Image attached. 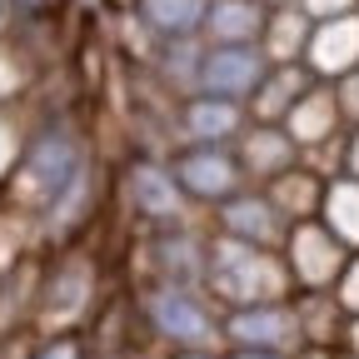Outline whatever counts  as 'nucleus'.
<instances>
[{"label": "nucleus", "mask_w": 359, "mask_h": 359, "mask_svg": "<svg viewBox=\"0 0 359 359\" xmlns=\"http://www.w3.org/2000/svg\"><path fill=\"white\" fill-rule=\"evenodd\" d=\"M85 155H80V140L70 135V125L60 120H45L30 140L20 145V160L11 170V205L15 210H50L65 190L70 180L80 175Z\"/></svg>", "instance_id": "1"}, {"label": "nucleus", "mask_w": 359, "mask_h": 359, "mask_svg": "<svg viewBox=\"0 0 359 359\" xmlns=\"http://www.w3.org/2000/svg\"><path fill=\"white\" fill-rule=\"evenodd\" d=\"M205 280L230 304H264V299H280L290 290V269L275 250L240 245L230 235H219L215 245H205Z\"/></svg>", "instance_id": "2"}, {"label": "nucleus", "mask_w": 359, "mask_h": 359, "mask_svg": "<svg viewBox=\"0 0 359 359\" xmlns=\"http://www.w3.org/2000/svg\"><path fill=\"white\" fill-rule=\"evenodd\" d=\"M269 60L259 45H205L200 70H195V95H219V100H250L255 85L264 80Z\"/></svg>", "instance_id": "3"}, {"label": "nucleus", "mask_w": 359, "mask_h": 359, "mask_svg": "<svg viewBox=\"0 0 359 359\" xmlns=\"http://www.w3.org/2000/svg\"><path fill=\"white\" fill-rule=\"evenodd\" d=\"M349 250L325 230L320 219H294L285 230V269L290 280H299L304 290H330L339 280Z\"/></svg>", "instance_id": "4"}, {"label": "nucleus", "mask_w": 359, "mask_h": 359, "mask_svg": "<svg viewBox=\"0 0 359 359\" xmlns=\"http://www.w3.org/2000/svg\"><path fill=\"white\" fill-rule=\"evenodd\" d=\"M175 180L185 190V200H200V205H219L235 190H245V175L230 145H190L175 160Z\"/></svg>", "instance_id": "5"}, {"label": "nucleus", "mask_w": 359, "mask_h": 359, "mask_svg": "<svg viewBox=\"0 0 359 359\" xmlns=\"http://www.w3.org/2000/svg\"><path fill=\"white\" fill-rule=\"evenodd\" d=\"M145 314H150V325L165 339H175V344H205L215 334V314L205 309V299L190 285L160 280V290L145 294Z\"/></svg>", "instance_id": "6"}, {"label": "nucleus", "mask_w": 359, "mask_h": 359, "mask_svg": "<svg viewBox=\"0 0 359 359\" xmlns=\"http://www.w3.org/2000/svg\"><path fill=\"white\" fill-rule=\"evenodd\" d=\"M299 60H304V70L314 80H339V75L359 70V11L314 20Z\"/></svg>", "instance_id": "7"}, {"label": "nucleus", "mask_w": 359, "mask_h": 359, "mask_svg": "<svg viewBox=\"0 0 359 359\" xmlns=\"http://www.w3.org/2000/svg\"><path fill=\"white\" fill-rule=\"evenodd\" d=\"M215 219H219V235H230L240 245H259V250L285 245V230H290V219L269 205L264 190H235L230 200L215 205Z\"/></svg>", "instance_id": "8"}, {"label": "nucleus", "mask_w": 359, "mask_h": 359, "mask_svg": "<svg viewBox=\"0 0 359 359\" xmlns=\"http://www.w3.org/2000/svg\"><path fill=\"white\" fill-rule=\"evenodd\" d=\"M125 200L135 205V215L160 219V224L185 219V210H190V200H185V190H180L175 170L160 165V160H135L125 170Z\"/></svg>", "instance_id": "9"}, {"label": "nucleus", "mask_w": 359, "mask_h": 359, "mask_svg": "<svg viewBox=\"0 0 359 359\" xmlns=\"http://www.w3.org/2000/svg\"><path fill=\"white\" fill-rule=\"evenodd\" d=\"M230 339L240 349H290L299 339V320L294 309H285L280 299H264V304H235L230 314Z\"/></svg>", "instance_id": "10"}, {"label": "nucleus", "mask_w": 359, "mask_h": 359, "mask_svg": "<svg viewBox=\"0 0 359 359\" xmlns=\"http://www.w3.org/2000/svg\"><path fill=\"white\" fill-rule=\"evenodd\" d=\"M235 160H240V175L245 180H275L280 170H290L299 160L294 140L280 130V125H264V120H250L240 135H235Z\"/></svg>", "instance_id": "11"}, {"label": "nucleus", "mask_w": 359, "mask_h": 359, "mask_svg": "<svg viewBox=\"0 0 359 359\" xmlns=\"http://www.w3.org/2000/svg\"><path fill=\"white\" fill-rule=\"evenodd\" d=\"M280 130L294 140V150H309V145H320V140H330V135H339V130H349L344 120H339V105H334V90H330V80H314L304 95L280 115Z\"/></svg>", "instance_id": "12"}, {"label": "nucleus", "mask_w": 359, "mask_h": 359, "mask_svg": "<svg viewBox=\"0 0 359 359\" xmlns=\"http://www.w3.org/2000/svg\"><path fill=\"white\" fill-rule=\"evenodd\" d=\"M259 30H264L259 0H205V20H200L205 45H255Z\"/></svg>", "instance_id": "13"}, {"label": "nucleus", "mask_w": 359, "mask_h": 359, "mask_svg": "<svg viewBox=\"0 0 359 359\" xmlns=\"http://www.w3.org/2000/svg\"><path fill=\"white\" fill-rule=\"evenodd\" d=\"M250 125L240 100H219V95H190L185 105V135L195 145H235V135Z\"/></svg>", "instance_id": "14"}, {"label": "nucleus", "mask_w": 359, "mask_h": 359, "mask_svg": "<svg viewBox=\"0 0 359 359\" xmlns=\"http://www.w3.org/2000/svg\"><path fill=\"white\" fill-rule=\"evenodd\" d=\"M309 85H314V75L304 70V60H294V65H269L264 80L255 85V95L245 100V115H255V120H264V125H280V115L304 95Z\"/></svg>", "instance_id": "15"}, {"label": "nucleus", "mask_w": 359, "mask_h": 359, "mask_svg": "<svg viewBox=\"0 0 359 359\" xmlns=\"http://www.w3.org/2000/svg\"><path fill=\"white\" fill-rule=\"evenodd\" d=\"M264 195H269V205H275L290 224L294 219H314L320 215V195H325V180L314 175L309 165H290V170H280L275 180H264Z\"/></svg>", "instance_id": "16"}, {"label": "nucleus", "mask_w": 359, "mask_h": 359, "mask_svg": "<svg viewBox=\"0 0 359 359\" xmlns=\"http://www.w3.org/2000/svg\"><path fill=\"white\" fill-rule=\"evenodd\" d=\"M309 15L299 6H275V11H264V30H259V55L269 65H294L304 55V40H309Z\"/></svg>", "instance_id": "17"}, {"label": "nucleus", "mask_w": 359, "mask_h": 359, "mask_svg": "<svg viewBox=\"0 0 359 359\" xmlns=\"http://www.w3.org/2000/svg\"><path fill=\"white\" fill-rule=\"evenodd\" d=\"M314 219H320L344 250H359V180L354 175H330Z\"/></svg>", "instance_id": "18"}, {"label": "nucleus", "mask_w": 359, "mask_h": 359, "mask_svg": "<svg viewBox=\"0 0 359 359\" xmlns=\"http://www.w3.org/2000/svg\"><path fill=\"white\" fill-rule=\"evenodd\" d=\"M135 15L155 40H180V35H200L205 0H135Z\"/></svg>", "instance_id": "19"}, {"label": "nucleus", "mask_w": 359, "mask_h": 359, "mask_svg": "<svg viewBox=\"0 0 359 359\" xmlns=\"http://www.w3.org/2000/svg\"><path fill=\"white\" fill-rule=\"evenodd\" d=\"M155 264L165 269L170 285H195L205 275V245L195 235H160L155 240Z\"/></svg>", "instance_id": "20"}, {"label": "nucleus", "mask_w": 359, "mask_h": 359, "mask_svg": "<svg viewBox=\"0 0 359 359\" xmlns=\"http://www.w3.org/2000/svg\"><path fill=\"white\" fill-rule=\"evenodd\" d=\"M200 50H205V40L200 35H180V40H160V75L175 85V90H185V95H195V70H200Z\"/></svg>", "instance_id": "21"}, {"label": "nucleus", "mask_w": 359, "mask_h": 359, "mask_svg": "<svg viewBox=\"0 0 359 359\" xmlns=\"http://www.w3.org/2000/svg\"><path fill=\"white\" fill-rule=\"evenodd\" d=\"M90 294V264L85 259H65L55 275H50V290H45V309L50 314H75Z\"/></svg>", "instance_id": "22"}, {"label": "nucleus", "mask_w": 359, "mask_h": 359, "mask_svg": "<svg viewBox=\"0 0 359 359\" xmlns=\"http://www.w3.org/2000/svg\"><path fill=\"white\" fill-rule=\"evenodd\" d=\"M25 85H30V65H25V55L15 50V45L0 40V105L15 100Z\"/></svg>", "instance_id": "23"}, {"label": "nucleus", "mask_w": 359, "mask_h": 359, "mask_svg": "<svg viewBox=\"0 0 359 359\" xmlns=\"http://www.w3.org/2000/svg\"><path fill=\"white\" fill-rule=\"evenodd\" d=\"M20 145H25V135H20L15 115L0 105V185L11 180V170H15V160H20Z\"/></svg>", "instance_id": "24"}, {"label": "nucleus", "mask_w": 359, "mask_h": 359, "mask_svg": "<svg viewBox=\"0 0 359 359\" xmlns=\"http://www.w3.org/2000/svg\"><path fill=\"white\" fill-rule=\"evenodd\" d=\"M330 90H334V105H339V120H344V125H359V70H349V75L330 80Z\"/></svg>", "instance_id": "25"}, {"label": "nucleus", "mask_w": 359, "mask_h": 359, "mask_svg": "<svg viewBox=\"0 0 359 359\" xmlns=\"http://www.w3.org/2000/svg\"><path fill=\"white\" fill-rule=\"evenodd\" d=\"M334 285H339V304L359 314V250H349V259H344V269H339Z\"/></svg>", "instance_id": "26"}, {"label": "nucleus", "mask_w": 359, "mask_h": 359, "mask_svg": "<svg viewBox=\"0 0 359 359\" xmlns=\"http://www.w3.org/2000/svg\"><path fill=\"white\" fill-rule=\"evenodd\" d=\"M294 6L309 15V20H325V15H344V11H359V0H294Z\"/></svg>", "instance_id": "27"}, {"label": "nucleus", "mask_w": 359, "mask_h": 359, "mask_svg": "<svg viewBox=\"0 0 359 359\" xmlns=\"http://www.w3.org/2000/svg\"><path fill=\"white\" fill-rule=\"evenodd\" d=\"M35 359H80V349H75V339H55V344H45Z\"/></svg>", "instance_id": "28"}, {"label": "nucleus", "mask_w": 359, "mask_h": 359, "mask_svg": "<svg viewBox=\"0 0 359 359\" xmlns=\"http://www.w3.org/2000/svg\"><path fill=\"white\" fill-rule=\"evenodd\" d=\"M344 175H354V180H359V125H354V135L344 140Z\"/></svg>", "instance_id": "29"}, {"label": "nucleus", "mask_w": 359, "mask_h": 359, "mask_svg": "<svg viewBox=\"0 0 359 359\" xmlns=\"http://www.w3.org/2000/svg\"><path fill=\"white\" fill-rule=\"evenodd\" d=\"M11 25H15V6H11V0H0V40L11 35Z\"/></svg>", "instance_id": "30"}, {"label": "nucleus", "mask_w": 359, "mask_h": 359, "mask_svg": "<svg viewBox=\"0 0 359 359\" xmlns=\"http://www.w3.org/2000/svg\"><path fill=\"white\" fill-rule=\"evenodd\" d=\"M11 6H15V15H20V11H25V15H35V11L50 6V0H11Z\"/></svg>", "instance_id": "31"}, {"label": "nucleus", "mask_w": 359, "mask_h": 359, "mask_svg": "<svg viewBox=\"0 0 359 359\" xmlns=\"http://www.w3.org/2000/svg\"><path fill=\"white\" fill-rule=\"evenodd\" d=\"M235 359H280V354H275V349H240Z\"/></svg>", "instance_id": "32"}, {"label": "nucleus", "mask_w": 359, "mask_h": 359, "mask_svg": "<svg viewBox=\"0 0 359 359\" xmlns=\"http://www.w3.org/2000/svg\"><path fill=\"white\" fill-rule=\"evenodd\" d=\"M259 6H264V11H275V6H294V0H259Z\"/></svg>", "instance_id": "33"}, {"label": "nucleus", "mask_w": 359, "mask_h": 359, "mask_svg": "<svg viewBox=\"0 0 359 359\" xmlns=\"http://www.w3.org/2000/svg\"><path fill=\"white\" fill-rule=\"evenodd\" d=\"M354 344H359V325H354Z\"/></svg>", "instance_id": "34"}, {"label": "nucleus", "mask_w": 359, "mask_h": 359, "mask_svg": "<svg viewBox=\"0 0 359 359\" xmlns=\"http://www.w3.org/2000/svg\"><path fill=\"white\" fill-rule=\"evenodd\" d=\"M190 359H205V354H190Z\"/></svg>", "instance_id": "35"}]
</instances>
